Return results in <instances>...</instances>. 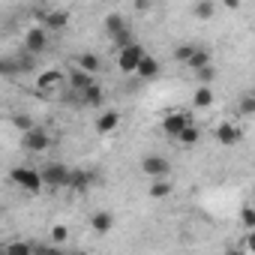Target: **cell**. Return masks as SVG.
<instances>
[{"label": "cell", "instance_id": "1", "mask_svg": "<svg viewBox=\"0 0 255 255\" xmlns=\"http://www.w3.org/2000/svg\"><path fill=\"white\" fill-rule=\"evenodd\" d=\"M33 90L45 99H60L69 93V81H66V72L63 69H45V72H36V81H33Z\"/></svg>", "mask_w": 255, "mask_h": 255}, {"label": "cell", "instance_id": "2", "mask_svg": "<svg viewBox=\"0 0 255 255\" xmlns=\"http://www.w3.org/2000/svg\"><path fill=\"white\" fill-rule=\"evenodd\" d=\"M48 45H51V33H48L42 24H30V27L21 33V51H24V54H30V57L45 54V51H48Z\"/></svg>", "mask_w": 255, "mask_h": 255}, {"label": "cell", "instance_id": "3", "mask_svg": "<svg viewBox=\"0 0 255 255\" xmlns=\"http://www.w3.org/2000/svg\"><path fill=\"white\" fill-rule=\"evenodd\" d=\"M39 174H42V183L45 189H69V180H72V168L63 165V162H42L39 165Z\"/></svg>", "mask_w": 255, "mask_h": 255}, {"label": "cell", "instance_id": "4", "mask_svg": "<svg viewBox=\"0 0 255 255\" xmlns=\"http://www.w3.org/2000/svg\"><path fill=\"white\" fill-rule=\"evenodd\" d=\"M9 180H12L18 189H24L27 195H39V192L45 189L39 168H30V165H18V168H12V171H9Z\"/></svg>", "mask_w": 255, "mask_h": 255}, {"label": "cell", "instance_id": "5", "mask_svg": "<svg viewBox=\"0 0 255 255\" xmlns=\"http://www.w3.org/2000/svg\"><path fill=\"white\" fill-rule=\"evenodd\" d=\"M105 33L114 39V45H117V48L132 45V27H129V21H126L120 12H111V15L105 18Z\"/></svg>", "mask_w": 255, "mask_h": 255}, {"label": "cell", "instance_id": "6", "mask_svg": "<svg viewBox=\"0 0 255 255\" xmlns=\"http://www.w3.org/2000/svg\"><path fill=\"white\" fill-rule=\"evenodd\" d=\"M144 57H147V51H144L141 42L117 48V66H120V72H138V66H141Z\"/></svg>", "mask_w": 255, "mask_h": 255}, {"label": "cell", "instance_id": "7", "mask_svg": "<svg viewBox=\"0 0 255 255\" xmlns=\"http://www.w3.org/2000/svg\"><path fill=\"white\" fill-rule=\"evenodd\" d=\"M51 144H54V138H51L48 129H42V126H36V129H30V132L21 135V147L27 153H45Z\"/></svg>", "mask_w": 255, "mask_h": 255}, {"label": "cell", "instance_id": "8", "mask_svg": "<svg viewBox=\"0 0 255 255\" xmlns=\"http://www.w3.org/2000/svg\"><path fill=\"white\" fill-rule=\"evenodd\" d=\"M195 120H192V114L189 111H168L165 114V120H162V132L168 135V138H180V132L186 129V126H192Z\"/></svg>", "mask_w": 255, "mask_h": 255}, {"label": "cell", "instance_id": "9", "mask_svg": "<svg viewBox=\"0 0 255 255\" xmlns=\"http://www.w3.org/2000/svg\"><path fill=\"white\" fill-rule=\"evenodd\" d=\"M141 171H144V177L168 180V174H171V162H168L165 156H159V153H150V156L141 159Z\"/></svg>", "mask_w": 255, "mask_h": 255}, {"label": "cell", "instance_id": "10", "mask_svg": "<svg viewBox=\"0 0 255 255\" xmlns=\"http://www.w3.org/2000/svg\"><path fill=\"white\" fill-rule=\"evenodd\" d=\"M213 135H216V141H219L222 147H234V144L243 138V129H240L234 120H219L216 129H213Z\"/></svg>", "mask_w": 255, "mask_h": 255}, {"label": "cell", "instance_id": "11", "mask_svg": "<svg viewBox=\"0 0 255 255\" xmlns=\"http://www.w3.org/2000/svg\"><path fill=\"white\" fill-rule=\"evenodd\" d=\"M39 24L48 30V33H63L69 27V12L66 9H45L39 15Z\"/></svg>", "mask_w": 255, "mask_h": 255}, {"label": "cell", "instance_id": "12", "mask_svg": "<svg viewBox=\"0 0 255 255\" xmlns=\"http://www.w3.org/2000/svg\"><path fill=\"white\" fill-rule=\"evenodd\" d=\"M72 69H81V72H87V75H99V72L105 69V63H102V57L93 54V51H78V54L72 57Z\"/></svg>", "mask_w": 255, "mask_h": 255}, {"label": "cell", "instance_id": "13", "mask_svg": "<svg viewBox=\"0 0 255 255\" xmlns=\"http://www.w3.org/2000/svg\"><path fill=\"white\" fill-rule=\"evenodd\" d=\"M99 180V174L96 171H90V168H72V180H69V192H75V195H84V192H90V186Z\"/></svg>", "mask_w": 255, "mask_h": 255}, {"label": "cell", "instance_id": "14", "mask_svg": "<svg viewBox=\"0 0 255 255\" xmlns=\"http://www.w3.org/2000/svg\"><path fill=\"white\" fill-rule=\"evenodd\" d=\"M66 81H69V90L78 93V96H84L90 87H96V75H87L81 69H69L66 72Z\"/></svg>", "mask_w": 255, "mask_h": 255}, {"label": "cell", "instance_id": "15", "mask_svg": "<svg viewBox=\"0 0 255 255\" xmlns=\"http://www.w3.org/2000/svg\"><path fill=\"white\" fill-rule=\"evenodd\" d=\"M3 255H36V243L33 240H24V237L6 240L3 243Z\"/></svg>", "mask_w": 255, "mask_h": 255}, {"label": "cell", "instance_id": "16", "mask_svg": "<svg viewBox=\"0 0 255 255\" xmlns=\"http://www.w3.org/2000/svg\"><path fill=\"white\" fill-rule=\"evenodd\" d=\"M120 111H102L99 117H96V132L99 135H108V132H114L117 126H120Z\"/></svg>", "mask_w": 255, "mask_h": 255}, {"label": "cell", "instance_id": "17", "mask_svg": "<svg viewBox=\"0 0 255 255\" xmlns=\"http://www.w3.org/2000/svg\"><path fill=\"white\" fill-rule=\"evenodd\" d=\"M90 228H93L96 234H108V231L114 228V213H108V210H96V213L90 216Z\"/></svg>", "mask_w": 255, "mask_h": 255}, {"label": "cell", "instance_id": "18", "mask_svg": "<svg viewBox=\"0 0 255 255\" xmlns=\"http://www.w3.org/2000/svg\"><path fill=\"white\" fill-rule=\"evenodd\" d=\"M186 66H189V69H192V75H195V72H201V69L213 66V54H210V51H207V48L201 45V48L195 51V57H192V60H189Z\"/></svg>", "mask_w": 255, "mask_h": 255}, {"label": "cell", "instance_id": "19", "mask_svg": "<svg viewBox=\"0 0 255 255\" xmlns=\"http://www.w3.org/2000/svg\"><path fill=\"white\" fill-rule=\"evenodd\" d=\"M237 114H240V117H255V90L240 93V99H237Z\"/></svg>", "mask_w": 255, "mask_h": 255}, {"label": "cell", "instance_id": "20", "mask_svg": "<svg viewBox=\"0 0 255 255\" xmlns=\"http://www.w3.org/2000/svg\"><path fill=\"white\" fill-rule=\"evenodd\" d=\"M198 48H201V45H195V42H180V45L174 48V60L186 66V63L195 57V51H198Z\"/></svg>", "mask_w": 255, "mask_h": 255}, {"label": "cell", "instance_id": "21", "mask_svg": "<svg viewBox=\"0 0 255 255\" xmlns=\"http://www.w3.org/2000/svg\"><path fill=\"white\" fill-rule=\"evenodd\" d=\"M213 87H195V93H192V105L195 108H210L213 105Z\"/></svg>", "mask_w": 255, "mask_h": 255}, {"label": "cell", "instance_id": "22", "mask_svg": "<svg viewBox=\"0 0 255 255\" xmlns=\"http://www.w3.org/2000/svg\"><path fill=\"white\" fill-rule=\"evenodd\" d=\"M216 15V3L213 0H198V3H192V18H213Z\"/></svg>", "mask_w": 255, "mask_h": 255}, {"label": "cell", "instance_id": "23", "mask_svg": "<svg viewBox=\"0 0 255 255\" xmlns=\"http://www.w3.org/2000/svg\"><path fill=\"white\" fill-rule=\"evenodd\" d=\"M135 75H141V78H156V75H159V60H156L153 54H147V57L141 60V66H138Z\"/></svg>", "mask_w": 255, "mask_h": 255}, {"label": "cell", "instance_id": "24", "mask_svg": "<svg viewBox=\"0 0 255 255\" xmlns=\"http://www.w3.org/2000/svg\"><path fill=\"white\" fill-rule=\"evenodd\" d=\"M198 138H201V129H198L195 123H192V126H186V129L180 132L177 144H180V147H195V144H198Z\"/></svg>", "mask_w": 255, "mask_h": 255}, {"label": "cell", "instance_id": "25", "mask_svg": "<svg viewBox=\"0 0 255 255\" xmlns=\"http://www.w3.org/2000/svg\"><path fill=\"white\" fill-rule=\"evenodd\" d=\"M105 102V90L96 84V87H90L84 96H81V105H87V108H96V105H102Z\"/></svg>", "mask_w": 255, "mask_h": 255}, {"label": "cell", "instance_id": "26", "mask_svg": "<svg viewBox=\"0 0 255 255\" xmlns=\"http://www.w3.org/2000/svg\"><path fill=\"white\" fill-rule=\"evenodd\" d=\"M237 222H240V228H243V231H255V207H252V204L240 207V213H237Z\"/></svg>", "mask_w": 255, "mask_h": 255}, {"label": "cell", "instance_id": "27", "mask_svg": "<svg viewBox=\"0 0 255 255\" xmlns=\"http://www.w3.org/2000/svg\"><path fill=\"white\" fill-rule=\"evenodd\" d=\"M66 240H69V228H66V225H51V228H48V243L63 246Z\"/></svg>", "mask_w": 255, "mask_h": 255}, {"label": "cell", "instance_id": "28", "mask_svg": "<svg viewBox=\"0 0 255 255\" xmlns=\"http://www.w3.org/2000/svg\"><path fill=\"white\" fill-rule=\"evenodd\" d=\"M171 195V180H153L150 183V198H168Z\"/></svg>", "mask_w": 255, "mask_h": 255}, {"label": "cell", "instance_id": "29", "mask_svg": "<svg viewBox=\"0 0 255 255\" xmlns=\"http://www.w3.org/2000/svg\"><path fill=\"white\" fill-rule=\"evenodd\" d=\"M0 72H3L6 78H12V75H21V72H18V60H15L12 54H6L3 60H0Z\"/></svg>", "mask_w": 255, "mask_h": 255}, {"label": "cell", "instance_id": "30", "mask_svg": "<svg viewBox=\"0 0 255 255\" xmlns=\"http://www.w3.org/2000/svg\"><path fill=\"white\" fill-rule=\"evenodd\" d=\"M195 78H198V87H210L216 81V66H207V69L195 72Z\"/></svg>", "mask_w": 255, "mask_h": 255}, {"label": "cell", "instance_id": "31", "mask_svg": "<svg viewBox=\"0 0 255 255\" xmlns=\"http://www.w3.org/2000/svg\"><path fill=\"white\" fill-rule=\"evenodd\" d=\"M12 123L18 126L21 132H30V129H36V123H33V117H30V114H15V117H12Z\"/></svg>", "mask_w": 255, "mask_h": 255}, {"label": "cell", "instance_id": "32", "mask_svg": "<svg viewBox=\"0 0 255 255\" xmlns=\"http://www.w3.org/2000/svg\"><path fill=\"white\" fill-rule=\"evenodd\" d=\"M36 255H66V249L63 246H54V243H36Z\"/></svg>", "mask_w": 255, "mask_h": 255}, {"label": "cell", "instance_id": "33", "mask_svg": "<svg viewBox=\"0 0 255 255\" xmlns=\"http://www.w3.org/2000/svg\"><path fill=\"white\" fill-rule=\"evenodd\" d=\"M240 252L243 255H255V231H246L240 237Z\"/></svg>", "mask_w": 255, "mask_h": 255}, {"label": "cell", "instance_id": "34", "mask_svg": "<svg viewBox=\"0 0 255 255\" xmlns=\"http://www.w3.org/2000/svg\"><path fill=\"white\" fill-rule=\"evenodd\" d=\"M135 12H150V3H147V0H138V3H135Z\"/></svg>", "mask_w": 255, "mask_h": 255}, {"label": "cell", "instance_id": "35", "mask_svg": "<svg viewBox=\"0 0 255 255\" xmlns=\"http://www.w3.org/2000/svg\"><path fill=\"white\" fill-rule=\"evenodd\" d=\"M225 255H243V252H240V246H237V249H228Z\"/></svg>", "mask_w": 255, "mask_h": 255}, {"label": "cell", "instance_id": "36", "mask_svg": "<svg viewBox=\"0 0 255 255\" xmlns=\"http://www.w3.org/2000/svg\"><path fill=\"white\" fill-rule=\"evenodd\" d=\"M66 255H84V252H78V249H72V252H66Z\"/></svg>", "mask_w": 255, "mask_h": 255}]
</instances>
